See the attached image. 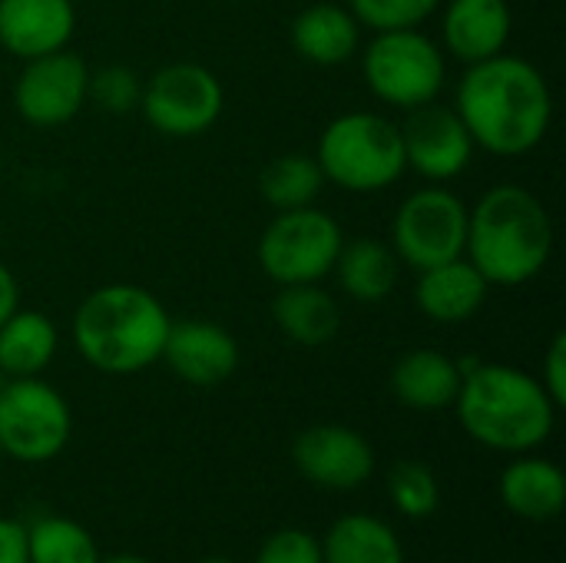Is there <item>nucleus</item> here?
Instances as JSON below:
<instances>
[{
    "mask_svg": "<svg viewBox=\"0 0 566 563\" xmlns=\"http://www.w3.org/2000/svg\"><path fill=\"white\" fill-rule=\"evenodd\" d=\"M99 563H149V561L136 557V554H116V557H99Z\"/></svg>",
    "mask_w": 566,
    "mask_h": 563,
    "instance_id": "34",
    "label": "nucleus"
},
{
    "mask_svg": "<svg viewBox=\"0 0 566 563\" xmlns=\"http://www.w3.org/2000/svg\"><path fill=\"white\" fill-rule=\"evenodd\" d=\"M332 272L348 299L361 305H378L395 292L398 275H401V259L395 256L391 242L361 236V239L342 242Z\"/></svg>",
    "mask_w": 566,
    "mask_h": 563,
    "instance_id": "22",
    "label": "nucleus"
},
{
    "mask_svg": "<svg viewBox=\"0 0 566 563\" xmlns=\"http://www.w3.org/2000/svg\"><path fill=\"white\" fill-rule=\"evenodd\" d=\"M272 319L279 332L302 348H322L342 329V309L335 295L322 289V282L279 285V295L272 302Z\"/></svg>",
    "mask_w": 566,
    "mask_h": 563,
    "instance_id": "20",
    "label": "nucleus"
},
{
    "mask_svg": "<svg viewBox=\"0 0 566 563\" xmlns=\"http://www.w3.org/2000/svg\"><path fill=\"white\" fill-rule=\"evenodd\" d=\"M90 100V66L73 50H53L33 60H23V70L13 83L17 113L40 129L70 123Z\"/></svg>",
    "mask_w": 566,
    "mask_h": 563,
    "instance_id": "11",
    "label": "nucleus"
},
{
    "mask_svg": "<svg viewBox=\"0 0 566 563\" xmlns=\"http://www.w3.org/2000/svg\"><path fill=\"white\" fill-rule=\"evenodd\" d=\"M20 309V285L7 262H0V325Z\"/></svg>",
    "mask_w": 566,
    "mask_h": 563,
    "instance_id": "33",
    "label": "nucleus"
},
{
    "mask_svg": "<svg viewBox=\"0 0 566 563\" xmlns=\"http://www.w3.org/2000/svg\"><path fill=\"white\" fill-rule=\"evenodd\" d=\"M488 292H491L488 279L464 256H458L451 262L418 272L415 302L424 319L438 325H461L484 309Z\"/></svg>",
    "mask_w": 566,
    "mask_h": 563,
    "instance_id": "18",
    "label": "nucleus"
},
{
    "mask_svg": "<svg viewBox=\"0 0 566 563\" xmlns=\"http://www.w3.org/2000/svg\"><path fill=\"white\" fill-rule=\"evenodd\" d=\"M255 563H325L322 541L298 528H282L269 534L255 554Z\"/></svg>",
    "mask_w": 566,
    "mask_h": 563,
    "instance_id": "30",
    "label": "nucleus"
},
{
    "mask_svg": "<svg viewBox=\"0 0 566 563\" xmlns=\"http://www.w3.org/2000/svg\"><path fill=\"white\" fill-rule=\"evenodd\" d=\"M298 475L328 491H355L375 475L371 441L348 425H312L292 441Z\"/></svg>",
    "mask_w": 566,
    "mask_h": 563,
    "instance_id": "13",
    "label": "nucleus"
},
{
    "mask_svg": "<svg viewBox=\"0 0 566 563\" xmlns=\"http://www.w3.org/2000/svg\"><path fill=\"white\" fill-rule=\"evenodd\" d=\"M73 435L66 398L36 378H10L0 388V455L20 465H43L63 455Z\"/></svg>",
    "mask_w": 566,
    "mask_h": 563,
    "instance_id": "8",
    "label": "nucleus"
},
{
    "mask_svg": "<svg viewBox=\"0 0 566 563\" xmlns=\"http://www.w3.org/2000/svg\"><path fill=\"white\" fill-rule=\"evenodd\" d=\"M139 96H143V80L119 63H109L96 73H90V100L113 116H126L133 110H139Z\"/></svg>",
    "mask_w": 566,
    "mask_h": 563,
    "instance_id": "29",
    "label": "nucleus"
},
{
    "mask_svg": "<svg viewBox=\"0 0 566 563\" xmlns=\"http://www.w3.org/2000/svg\"><path fill=\"white\" fill-rule=\"evenodd\" d=\"M345 242L335 216L302 206L275 212L259 236V265L275 285H305L332 275L338 249Z\"/></svg>",
    "mask_w": 566,
    "mask_h": 563,
    "instance_id": "7",
    "label": "nucleus"
},
{
    "mask_svg": "<svg viewBox=\"0 0 566 563\" xmlns=\"http://www.w3.org/2000/svg\"><path fill=\"white\" fill-rule=\"evenodd\" d=\"M318 541L325 563H405L398 531L375 514H342Z\"/></svg>",
    "mask_w": 566,
    "mask_h": 563,
    "instance_id": "23",
    "label": "nucleus"
},
{
    "mask_svg": "<svg viewBox=\"0 0 566 563\" xmlns=\"http://www.w3.org/2000/svg\"><path fill=\"white\" fill-rule=\"evenodd\" d=\"M361 76L375 100L395 110H415L438 100L448 80V60L421 27L381 30L361 56Z\"/></svg>",
    "mask_w": 566,
    "mask_h": 563,
    "instance_id": "6",
    "label": "nucleus"
},
{
    "mask_svg": "<svg viewBox=\"0 0 566 563\" xmlns=\"http://www.w3.org/2000/svg\"><path fill=\"white\" fill-rule=\"evenodd\" d=\"M73 30V0H0V46L10 56L33 60L63 50Z\"/></svg>",
    "mask_w": 566,
    "mask_h": 563,
    "instance_id": "16",
    "label": "nucleus"
},
{
    "mask_svg": "<svg viewBox=\"0 0 566 563\" xmlns=\"http://www.w3.org/2000/svg\"><path fill=\"white\" fill-rule=\"evenodd\" d=\"M391 504L408 521H424L441 508V484L424 461H401L388 478Z\"/></svg>",
    "mask_w": 566,
    "mask_h": 563,
    "instance_id": "27",
    "label": "nucleus"
},
{
    "mask_svg": "<svg viewBox=\"0 0 566 563\" xmlns=\"http://www.w3.org/2000/svg\"><path fill=\"white\" fill-rule=\"evenodd\" d=\"M541 385L551 395L557 408L566 405V332H557L547 345L544 365H541Z\"/></svg>",
    "mask_w": 566,
    "mask_h": 563,
    "instance_id": "31",
    "label": "nucleus"
},
{
    "mask_svg": "<svg viewBox=\"0 0 566 563\" xmlns=\"http://www.w3.org/2000/svg\"><path fill=\"white\" fill-rule=\"evenodd\" d=\"M468 202L441 183L411 192L391 222V249L401 265L424 272L431 265L464 256L468 242Z\"/></svg>",
    "mask_w": 566,
    "mask_h": 563,
    "instance_id": "9",
    "label": "nucleus"
},
{
    "mask_svg": "<svg viewBox=\"0 0 566 563\" xmlns=\"http://www.w3.org/2000/svg\"><path fill=\"white\" fill-rule=\"evenodd\" d=\"M401 143H405V163L428 183H451L458 179L474 156V139L458 116L454 106H441L438 100L421 103L415 110H405Z\"/></svg>",
    "mask_w": 566,
    "mask_h": 563,
    "instance_id": "12",
    "label": "nucleus"
},
{
    "mask_svg": "<svg viewBox=\"0 0 566 563\" xmlns=\"http://www.w3.org/2000/svg\"><path fill=\"white\" fill-rule=\"evenodd\" d=\"M315 159L325 183L358 196L381 192L408 173L398 123L368 110L335 116L318 136Z\"/></svg>",
    "mask_w": 566,
    "mask_h": 563,
    "instance_id": "5",
    "label": "nucleus"
},
{
    "mask_svg": "<svg viewBox=\"0 0 566 563\" xmlns=\"http://www.w3.org/2000/svg\"><path fill=\"white\" fill-rule=\"evenodd\" d=\"M0 563H30L27 561V524L0 518Z\"/></svg>",
    "mask_w": 566,
    "mask_h": 563,
    "instance_id": "32",
    "label": "nucleus"
},
{
    "mask_svg": "<svg viewBox=\"0 0 566 563\" xmlns=\"http://www.w3.org/2000/svg\"><path fill=\"white\" fill-rule=\"evenodd\" d=\"M159 362H166L169 372L192 388H216L235 375L239 342L209 319H186L169 325Z\"/></svg>",
    "mask_w": 566,
    "mask_h": 563,
    "instance_id": "14",
    "label": "nucleus"
},
{
    "mask_svg": "<svg viewBox=\"0 0 566 563\" xmlns=\"http://www.w3.org/2000/svg\"><path fill=\"white\" fill-rule=\"evenodd\" d=\"M166 305L143 285L109 282L93 289L73 312V345L103 375H136L163 358L169 335Z\"/></svg>",
    "mask_w": 566,
    "mask_h": 563,
    "instance_id": "4",
    "label": "nucleus"
},
{
    "mask_svg": "<svg viewBox=\"0 0 566 563\" xmlns=\"http://www.w3.org/2000/svg\"><path fill=\"white\" fill-rule=\"evenodd\" d=\"M146 123L172 139H192L209 133L226 106L222 83L199 63H169L143 83L139 96Z\"/></svg>",
    "mask_w": 566,
    "mask_h": 563,
    "instance_id": "10",
    "label": "nucleus"
},
{
    "mask_svg": "<svg viewBox=\"0 0 566 563\" xmlns=\"http://www.w3.org/2000/svg\"><path fill=\"white\" fill-rule=\"evenodd\" d=\"M451 408L471 441L511 458L547 445L560 411L537 375L501 362H478Z\"/></svg>",
    "mask_w": 566,
    "mask_h": 563,
    "instance_id": "2",
    "label": "nucleus"
},
{
    "mask_svg": "<svg viewBox=\"0 0 566 563\" xmlns=\"http://www.w3.org/2000/svg\"><path fill=\"white\" fill-rule=\"evenodd\" d=\"M554 252V219L527 186L501 183L468 209L464 259L488 285L517 289L537 279Z\"/></svg>",
    "mask_w": 566,
    "mask_h": 563,
    "instance_id": "3",
    "label": "nucleus"
},
{
    "mask_svg": "<svg viewBox=\"0 0 566 563\" xmlns=\"http://www.w3.org/2000/svg\"><path fill=\"white\" fill-rule=\"evenodd\" d=\"M454 110L474 146L491 156H527L551 129L554 93L531 60L504 50L464 70Z\"/></svg>",
    "mask_w": 566,
    "mask_h": 563,
    "instance_id": "1",
    "label": "nucleus"
},
{
    "mask_svg": "<svg viewBox=\"0 0 566 563\" xmlns=\"http://www.w3.org/2000/svg\"><path fill=\"white\" fill-rule=\"evenodd\" d=\"M514 13L507 0H448L441 13L444 50L464 66L507 50Z\"/></svg>",
    "mask_w": 566,
    "mask_h": 563,
    "instance_id": "15",
    "label": "nucleus"
},
{
    "mask_svg": "<svg viewBox=\"0 0 566 563\" xmlns=\"http://www.w3.org/2000/svg\"><path fill=\"white\" fill-rule=\"evenodd\" d=\"M30 563H99L96 538L73 518L43 514L27 528Z\"/></svg>",
    "mask_w": 566,
    "mask_h": 563,
    "instance_id": "26",
    "label": "nucleus"
},
{
    "mask_svg": "<svg viewBox=\"0 0 566 563\" xmlns=\"http://www.w3.org/2000/svg\"><path fill=\"white\" fill-rule=\"evenodd\" d=\"M345 7L355 13L361 27L381 33V30L421 27L428 17H434L441 0H348Z\"/></svg>",
    "mask_w": 566,
    "mask_h": 563,
    "instance_id": "28",
    "label": "nucleus"
},
{
    "mask_svg": "<svg viewBox=\"0 0 566 563\" xmlns=\"http://www.w3.org/2000/svg\"><path fill=\"white\" fill-rule=\"evenodd\" d=\"M7 382H10V378H7V375H3V372H0V388H3V385H7Z\"/></svg>",
    "mask_w": 566,
    "mask_h": 563,
    "instance_id": "36",
    "label": "nucleus"
},
{
    "mask_svg": "<svg viewBox=\"0 0 566 563\" xmlns=\"http://www.w3.org/2000/svg\"><path fill=\"white\" fill-rule=\"evenodd\" d=\"M391 392L405 408L444 411L461 392V368L454 358L434 348H415L391 368Z\"/></svg>",
    "mask_w": 566,
    "mask_h": 563,
    "instance_id": "21",
    "label": "nucleus"
},
{
    "mask_svg": "<svg viewBox=\"0 0 566 563\" xmlns=\"http://www.w3.org/2000/svg\"><path fill=\"white\" fill-rule=\"evenodd\" d=\"M497 494L514 518L531 524H551L564 514L566 478L557 461L527 451L514 455V461L501 471Z\"/></svg>",
    "mask_w": 566,
    "mask_h": 563,
    "instance_id": "17",
    "label": "nucleus"
},
{
    "mask_svg": "<svg viewBox=\"0 0 566 563\" xmlns=\"http://www.w3.org/2000/svg\"><path fill=\"white\" fill-rule=\"evenodd\" d=\"M292 50L315 66H342L361 43V23L345 3H312L295 13L289 27Z\"/></svg>",
    "mask_w": 566,
    "mask_h": 563,
    "instance_id": "19",
    "label": "nucleus"
},
{
    "mask_svg": "<svg viewBox=\"0 0 566 563\" xmlns=\"http://www.w3.org/2000/svg\"><path fill=\"white\" fill-rule=\"evenodd\" d=\"M0 458H3V455H0Z\"/></svg>",
    "mask_w": 566,
    "mask_h": 563,
    "instance_id": "37",
    "label": "nucleus"
},
{
    "mask_svg": "<svg viewBox=\"0 0 566 563\" xmlns=\"http://www.w3.org/2000/svg\"><path fill=\"white\" fill-rule=\"evenodd\" d=\"M325 186V176H322V166L315 156L308 153H285V156H275L262 176H259V192L262 199L275 209V212H285V209H302V206H312L318 199Z\"/></svg>",
    "mask_w": 566,
    "mask_h": 563,
    "instance_id": "25",
    "label": "nucleus"
},
{
    "mask_svg": "<svg viewBox=\"0 0 566 563\" xmlns=\"http://www.w3.org/2000/svg\"><path fill=\"white\" fill-rule=\"evenodd\" d=\"M199 563H235V561H229V557H206V561H199Z\"/></svg>",
    "mask_w": 566,
    "mask_h": 563,
    "instance_id": "35",
    "label": "nucleus"
},
{
    "mask_svg": "<svg viewBox=\"0 0 566 563\" xmlns=\"http://www.w3.org/2000/svg\"><path fill=\"white\" fill-rule=\"evenodd\" d=\"M60 348V332L50 315L17 309L0 325V372L7 378H36L50 368Z\"/></svg>",
    "mask_w": 566,
    "mask_h": 563,
    "instance_id": "24",
    "label": "nucleus"
}]
</instances>
